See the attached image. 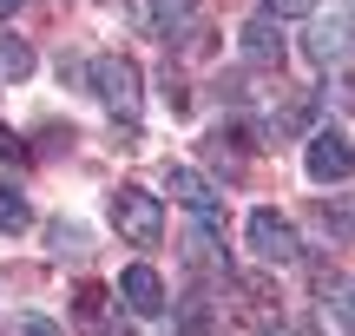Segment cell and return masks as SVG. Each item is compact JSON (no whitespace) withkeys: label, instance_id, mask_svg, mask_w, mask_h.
Masks as SVG:
<instances>
[{"label":"cell","instance_id":"8992f818","mask_svg":"<svg viewBox=\"0 0 355 336\" xmlns=\"http://www.w3.org/2000/svg\"><path fill=\"white\" fill-rule=\"evenodd\" d=\"M355 47V20L349 13H309V33H303V53L316 66H329V60H343V53Z\"/></svg>","mask_w":355,"mask_h":336},{"label":"cell","instance_id":"9a60e30c","mask_svg":"<svg viewBox=\"0 0 355 336\" xmlns=\"http://www.w3.org/2000/svg\"><path fill=\"white\" fill-rule=\"evenodd\" d=\"M309 119H316V92H303V99H290L277 119H270V139H296V132H309Z\"/></svg>","mask_w":355,"mask_h":336},{"label":"cell","instance_id":"7c38bea8","mask_svg":"<svg viewBox=\"0 0 355 336\" xmlns=\"http://www.w3.org/2000/svg\"><path fill=\"white\" fill-rule=\"evenodd\" d=\"M237 290H243V317H250L257 330H277V317H283V297H277V277L250 271V277H237Z\"/></svg>","mask_w":355,"mask_h":336},{"label":"cell","instance_id":"52a82bcc","mask_svg":"<svg viewBox=\"0 0 355 336\" xmlns=\"http://www.w3.org/2000/svg\"><path fill=\"white\" fill-rule=\"evenodd\" d=\"M349 171H355V145L343 139V132H316V139H309V178L343 185Z\"/></svg>","mask_w":355,"mask_h":336},{"label":"cell","instance_id":"5bb4252c","mask_svg":"<svg viewBox=\"0 0 355 336\" xmlns=\"http://www.w3.org/2000/svg\"><path fill=\"white\" fill-rule=\"evenodd\" d=\"M132 26L152 40H171L178 33V0H132Z\"/></svg>","mask_w":355,"mask_h":336},{"label":"cell","instance_id":"7a4b0ae2","mask_svg":"<svg viewBox=\"0 0 355 336\" xmlns=\"http://www.w3.org/2000/svg\"><path fill=\"white\" fill-rule=\"evenodd\" d=\"M112 224H119V237H132L139 251H158L165 244V211H158V198L152 192H112Z\"/></svg>","mask_w":355,"mask_h":336},{"label":"cell","instance_id":"ffe728a7","mask_svg":"<svg viewBox=\"0 0 355 336\" xmlns=\"http://www.w3.org/2000/svg\"><path fill=\"white\" fill-rule=\"evenodd\" d=\"M13 336H66V330L53 324V317H20V324H13Z\"/></svg>","mask_w":355,"mask_h":336},{"label":"cell","instance_id":"6da1fadb","mask_svg":"<svg viewBox=\"0 0 355 336\" xmlns=\"http://www.w3.org/2000/svg\"><path fill=\"white\" fill-rule=\"evenodd\" d=\"M92 92H99V106L112 119H139L145 112V79H139V66L125 60V53H99V60H92Z\"/></svg>","mask_w":355,"mask_h":336},{"label":"cell","instance_id":"4fadbf2b","mask_svg":"<svg viewBox=\"0 0 355 336\" xmlns=\"http://www.w3.org/2000/svg\"><path fill=\"white\" fill-rule=\"evenodd\" d=\"M316 297L336 310V324H343L349 336H355V277H336V271H322L316 277Z\"/></svg>","mask_w":355,"mask_h":336},{"label":"cell","instance_id":"44dd1931","mask_svg":"<svg viewBox=\"0 0 355 336\" xmlns=\"http://www.w3.org/2000/svg\"><path fill=\"white\" fill-rule=\"evenodd\" d=\"M270 13H316V0H263Z\"/></svg>","mask_w":355,"mask_h":336},{"label":"cell","instance_id":"7402d4cb","mask_svg":"<svg viewBox=\"0 0 355 336\" xmlns=\"http://www.w3.org/2000/svg\"><path fill=\"white\" fill-rule=\"evenodd\" d=\"M13 7H20V0H0V13H13Z\"/></svg>","mask_w":355,"mask_h":336},{"label":"cell","instance_id":"2e32d148","mask_svg":"<svg viewBox=\"0 0 355 336\" xmlns=\"http://www.w3.org/2000/svg\"><path fill=\"white\" fill-rule=\"evenodd\" d=\"M178 330L184 336H217V303L211 297H184L178 303Z\"/></svg>","mask_w":355,"mask_h":336},{"label":"cell","instance_id":"9c48e42d","mask_svg":"<svg viewBox=\"0 0 355 336\" xmlns=\"http://www.w3.org/2000/svg\"><path fill=\"white\" fill-rule=\"evenodd\" d=\"M204 158H211V165H224L230 178H250V132H243V126L204 132Z\"/></svg>","mask_w":355,"mask_h":336},{"label":"cell","instance_id":"8fae6325","mask_svg":"<svg viewBox=\"0 0 355 336\" xmlns=\"http://www.w3.org/2000/svg\"><path fill=\"white\" fill-rule=\"evenodd\" d=\"M237 40H243V60H250V66H283V53H290V47H283V26L270 20V13H250Z\"/></svg>","mask_w":355,"mask_h":336},{"label":"cell","instance_id":"3957f363","mask_svg":"<svg viewBox=\"0 0 355 336\" xmlns=\"http://www.w3.org/2000/svg\"><path fill=\"white\" fill-rule=\"evenodd\" d=\"M73 317H79V330H86V336H132V324H125V310H119V290H112V284H79Z\"/></svg>","mask_w":355,"mask_h":336},{"label":"cell","instance_id":"e0dca14e","mask_svg":"<svg viewBox=\"0 0 355 336\" xmlns=\"http://www.w3.org/2000/svg\"><path fill=\"white\" fill-rule=\"evenodd\" d=\"M0 73H7V79H26V73H33V47H26L20 33H0Z\"/></svg>","mask_w":355,"mask_h":336},{"label":"cell","instance_id":"30bf717a","mask_svg":"<svg viewBox=\"0 0 355 336\" xmlns=\"http://www.w3.org/2000/svg\"><path fill=\"white\" fill-rule=\"evenodd\" d=\"M119 297H125L132 317H158V310H165V284H158L152 264H132V271H119Z\"/></svg>","mask_w":355,"mask_h":336},{"label":"cell","instance_id":"ba28073f","mask_svg":"<svg viewBox=\"0 0 355 336\" xmlns=\"http://www.w3.org/2000/svg\"><path fill=\"white\" fill-rule=\"evenodd\" d=\"M165 185H171L178 205H191L198 218H217V211H224V192H217L204 171H191V165H171V171H165Z\"/></svg>","mask_w":355,"mask_h":336},{"label":"cell","instance_id":"5b68a950","mask_svg":"<svg viewBox=\"0 0 355 336\" xmlns=\"http://www.w3.org/2000/svg\"><path fill=\"white\" fill-rule=\"evenodd\" d=\"M178 251H184V264L204 277V284H224L230 277V258H224V237L211 231V224H184V237H178Z\"/></svg>","mask_w":355,"mask_h":336},{"label":"cell","instance_id":"277c9868","mask_svg":"<svg viewBox=\"0 0 355 336\" xmlns=\"http://www.w3.org/2000/svg\"><path fill=\"white\" fill-rule=\"evenodd\" d=\"M250 251L263 264H296L303 258V237H296V224L283 218V211L263 205V211H250Z\"/></svg>","mask_w":355,"mask_h":336},{"label":"cell","instance_id":"d6986e66","mask_svg":"<svg viewBox=\"0 0 355 336\" xmlns=\"http://www.w3.org/2000/svg\"><path fill=\"white\" fill-rule=\"evenodd\" d=\"M0 171H7V178L13 171H33V152H26V139L13 126H0Z\"/></svg>","mask_w":355,"mask_h":336},{"label":"cell","instance_id":"ac0fdd59","mask_svg":"<svg viewBox=\"0 0 355 336\" xmlns=\"http://www.w3.org/2000/svg\"><path fill=\"white\" fill-rule=\"evenodd\" d=\"M26 224H33V211H26V198L13 192V185H0V231H7V237H20Z\"/></svg>","mask_w":355,"mask_h":336}]
</instances>
